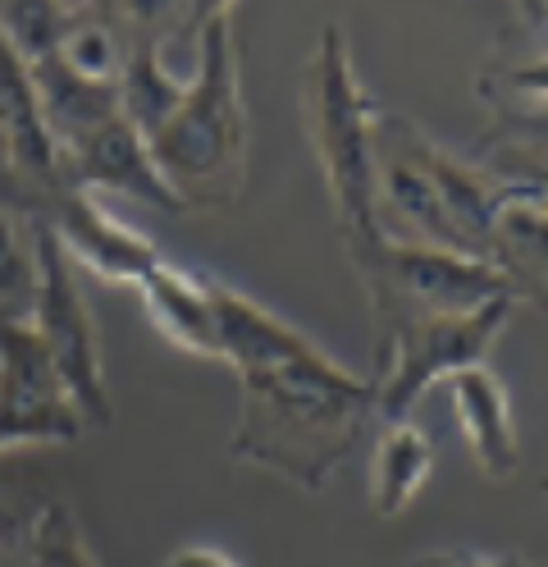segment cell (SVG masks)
Returning <instances> with one entry per match:
<instances>
[{
    "mask_svg": "<svg viewBox=\"0 0 548 567\" xmlns=\"http://www.w3.org/2000/svg\"><path fill=\"white\" fill-rule=\"evenodd\" d=\"M210 298L219 362L234 367L242 384L229 453L256 472L320 494L375 416V380L348 371L311 334L229 284L210 279Z\"/></svg>",
    "mask_w": 548,
    "mask_h": 567,
    "instance_id": "1",
    "label": "cell"
},
{
    "mask_svg": "<svg viewBox=\"0 0 548 567\" xmlns=\"http://www.w3.org/2000/svg\"><path fill=\"white\" fill-rule=\"evenodd\" d=\"M247 137L234 6L215 0L197 6V74L146 147L183 210H229L247 184Z\"/></svg>",
    "mask_w": 548,
    "mask_h": 567,
    "instance_id": "2",
    "label": "cell"
},
{
    "mask_svg": "<svg viewBox=\"0 0 548 567\" xmlns=\"http://www.w3.org/2000/svg\"><path fill=\"white\" fill-rule=\"evenodd\" d=\"M302 111H307V137L316 147L320 174L334 220L343 234V247H361L380 238V156H375V120L380 105L361 87L352 47L339 23L320 28V42L307 60L302 79Z\"/></svg>",
    "mask_w": 548,
    "mask_h": 567,
    "instance_id": "3",
    "label": "cell"
},
{
    "mask_svg": "<svg viewBox=\"0 0 548 567\" xmlns=\"http://www.w3.org/2000/svg\"><path fill=\"white\" fill-rule=\"evenodd\" d=\"M348 261L371 298L375 334L397 321H412V316H457L498 298L521 302V293L494 261L453 252V247L380 234L361 247H348Z\"/></svg>",
    "mask_w": 548,
    "mask_h": 567,
    "instance_id": "4",
    "label": "cell"
},
{
    "mask_svg": "<svg viewBox=\"0 0 548 567\" xmlns=\"http://www.w3.org/2000/svg\"><path fill=\"white\" fill-rule=\"evenodd\" d=\"M517 302L498 298L457 316H412L380 330L375 339V416L380 421H412V408L448 375L480 367L498 334L507 330Z\"/></svg>",
    "mask_w": 548,
    "mask_h": 567,
    "instance_id": "5",
    "label": "cell"
},
{
    "mask_svg": "<svg viewBox=\"0 0 548 567\" xmlns=\"http://www.w3.org/2000/svg\"><path fill=\"white\" fill-rule=\"evenodd\" d=\"M32 247H37V298H32L28 321L37 339L46 343L51 362L69 389L73 408L83 412V421L110 425L115 421V403H110V384L101 367V334H96V316L83 293V275L73 270L64 247L42 220H32Z\"/></svg>",
    "mask_w": 548,
    "mask_h": 567,
    "instance_id": "6",
    "label": "cell"
},
{
    "mask_svg": "<svg viewBox=\"0 0 548 567\" xmlns=\"http://www.w3.org/2000/svg\"><path fill=\"white\" fill-rule=\"evenodd\" d=\"M87 431L32 321H0V453L79 444Z\"/></svg>",
    "mask_w": 548,
    "mask_h": 567,
    "instance_id": "7",
    "label": "cell"
},
{
    "mask_svg": "<svg viewBox=\"0 0 548 567\" xmlns=\"http://www.w3.org/2000/svg\"><path fill=\"white\" fill-rule=\"evenodd\" d=\"M0 188H10V206L23 216L69 188L32 74L6 38H0Z\"/></svg>",
    "mask_w": 548,
    "mask_h": 567,
    "instance_id": "8",
    "label": "cell"
},
{
    "mask_svg": "<svg viewBox=\"0 0 548 567\" xmlns=\"http://www.w3.org/2000/svg\"><path fill=\"white\" fill-rule=\"evenodd\" d=\"M28 220H42L55 234L64 257L73 261V270L96 275L105 284H133L137 289L142 275L156 261H165L152 238L120 225L92 193H79V188L55 193L51 202L37 206Z\"/></svg>",
    "mask_w": 548,
    "mask_h": 567,
    "instance_id": "9",
    "label": "cell"
},
{
    "mask_svg": "<svg viewBox=\"0 0 548 567\" xmlns=\"http://www.w3.org/2000/svg\"><path fill=\"white\" fill-rule=\"evenodd\" d=\"M60 165H64L69 188H79V193H120L142 206L165 210V216H188L183 202L174 197V188L165 184V174L156 169L146 137L124 115H110L105 124L64 142Z\"/></svg>",
    "mask_w": 548,
    "mask_h": 567,
    "instance_id": "10",
    "label": "cell"
},
{
    "mask_svg": "<svg viewBox=\"0 0 548 567\" xmlns=\"http://www.w3.org/2000/svg\"><path fill=\"white\" fill-rule=\"evenodd\" d=\"M453 399V421L462 425V440L489 481H511L521 472V440H517V416H511V394L503 375L480 362L444 380Z\"/></svg>",
    "mask_w": 548,
    "mask_h": 567,
    "instance_id": "11",
    "label": "cell"
},
{
    "mask_svg": "<svg viewBox=\"0 0 548 567\" xmlns=\"http://www.w3.org/2000/svg\"><path fill=\"white\" fill-rule=\"evenodd\" d=\"M142 307L152 326L188 358L219 362V326H215V298H210V275L178 270L169 261H156L137 284ZM225 367V362H219Z\"/></svg>",
    "mask_w": 548,
    "mask_h": 567,
    "instance_id": "12",
    "label": "cell"
},
{
    "mask_svg": "<svg viewBox=\"0 0 548 567\" xmlns=\"http://www.w3.org/2000/svg\"><path fill=\"white\" fill-rule=\"evenodd\" d=\"M434 472V440L412 421H380L371 463V508L380 517H402Z\"/></svg>",
    "mask_w": 548,
    "mask_h": 567,
    "instance_id": "13",
    "label": "cell"
},
{
    "mask_svg": "<svg viewBox=\"0 0 548 567\" xmlns=\"http://www.w3.org/2000/svg\"><path fill=\"white\" fill-rule=\"evenodd\" d=\"M489 261L511 279L521 298L544 293V184H530L503 202L489 229Z\"/></svg>",
    "mask_w": 548,
    "mask_h": 567,
    "instance_id": "14",
    "label": "cell"
},
{
    "mask_svg": "<svg viewBox=\"0 0 548 567\" xmlns=\"http://www.w3.org/2000/svg\"><path fill=\"white\" fill-rule=\"evenodd\" d=\"M32 74V87H37V101H42V115L55 133V147L73 142L79 133L105 124L110 115H120V92L115 87H96L55 60V55H42L28 64Z\"/></svg>",
    "mask_w": 548,
    "mask_h": 567,
    "instance_id": "15",
    "label": "cell"
},
{
    "mask_svg": "<svg viewBox=\"0 0 548 567\" xmlns=\"http://www.w3.org/2000/svg\"><path fill=\"white\" fill-rule=\"evenodd\" d=\"M32 298H37L32 220L23 229V216L0 197V321H28Z\"/></svg>",
    "mask_w": 548,
    "mask_h": 567,
    "instance_id": "16",
    "label": "cell"
},
{
    "mask_svg": "<svg viewBox=\"0 0 548 567\" xmlns=\"http://www.w3.org/2000/svg\"><path fill=\"white\" fill-rule=\"evenodd\" d=\"M73 10L79 0H10L0 6V38L23 55V64H32L60 47Z\"/></svg>",
    "mask_w": 548,
    "mask_h": 567,
    "instance_id": "17",
    "label": "cell"
},
{
    "mask_svg": "<svg viewBox=\"0 0 548 567\" xmlns=\"http://www.w3.org/2000/svg\"><path fill=\"white\" fill-rule=\"evenodd\" d=\"M19 567H101L79 517L64 499H51L42 504V517H37V530H32V545L23 554Z\"/></svg>",
    "mask_w": 548,
    "mask_h": 567,
    "instance_id": "18",
    "label": "cell"
},
{
    "mask_svg": "<svg viewBox=\"0 0 548 567\" xmlns=\"http://www.w3.org/2000/svg\"><path fill=\"white\" fill-rule=\"evenodd\" d=\"M37 517H42V504L0 494V567L23 563V554L32 545V530H37Z\"/></svg>",
    "mask_w": 548,
    "mask_h": 567,
    "instance_id": "19",
    "label": "cell"
},
{
    "mask_svg": "<svg viewBox=\"0 0 548 567\" xmlns=\"http://www.w3.org/2000/svg\"><path fill=\"white\" fill-rule=\"evenodd\" d=\"M412 567H539L526 554L507 549V554H475V549H434L412 558Z\"/></svg>",
    "mask_w": 548,
    "mask_h": 567,
    "instance_id": "20",
    "label": "cell"
},
{
    "mask_svg": "<svg viewBox=\"0 0 548 567\" xmlns=\"http://www.w3.org/2000/svg\"><path fill=\"white\" fill-rule=\"evenodd\" d=\"M165 567H238L225 549H210V545H188V549H178Z\"/></svg>",
    "mask_w": 548,
    "mask_h": 567,
    "instance_id": "21",
    "label": "cell"
}]
</instances>
